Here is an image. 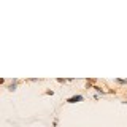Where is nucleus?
Returning a JSON list of instances; mask_svg holds the SVG:
<instances>
[{
    "label": "nucleus",
    "instance_id": "obj_1",
    "mask_svg": "<svg viewBox=\"0 0 127 127\" xmlns=\"http://www.w3.org/2000/svg\"><path fill=\"white\" fill-rule=\"evenodd\" d=\"M79 102H84V95H81V94H75V95H71V97H68L65 100V103H79Z\"/></svg>",
    "mask_w": 127,
    "mask_h": 127
},
{
    "label": "nucleus",
    "instance_id": "obj_2",
    "mask_svg": "<svg viewBox=\"0 0 127 127\" xmlns=\"http://www.w3.org/2000/svg\"><path fill=\"white\" fill-rule=\"evenodd\" d=\"M19 83H21V79H18V78H14V79H13V81H11V83H10V84H8V87H6V89H8V91H10V92H14V91H16V87H18V84H19Z\"/></svg>",
    "mask_w": 127,
    "mask_h": 127
},
{
    "label": "nucleus",
    "instance_id": "obj_3",
    "mask_svg": "<svg viewBox=\"0 0 127 127\" xmlns=\"http://www.w3.org/2000/svg\"><path fill=\"white\" fill-rule=\"evenodd\" d=\"M95 83H97V79H95V78L86 79V89H92V87L95 86Z\"/></svg>",
    "mask_w": 127,
    "mask_h": 127
},
{
    "label": "nucleus",
    "instance_id": "obj_4",
    "mask_svg": "<svg viewBox=\"0 0 127 127\" xmlns=\"http://www.w3.org/2000/svg\"><path fill=\"white\" fill-rule=\"evenodd\" d=\"M92 89L95 91V92H97V95H105V94H106V91L103 89V87H100L98 84H95V86L92 87Z\"/></svg>",
    "mask_w": 127,
    "mask_h": 127
},
{
    "label": "nucleus",
    "instance_id": "obj_5",
    "mask_svg": "<svg viewBox=\"0 0 127 127\" xmlns=\"http://www.w3.org/2000/svg\"><path fill=\"white\" fill-rule=\"evenodd\" d=\"M114 83L119 86H126L127 84V79H122V78H114Z\"/></svg>",
    "mask_w": 127,
    "mask_h": 127
},
{
    "label": "nucleus",
    "instance_id": "obj_6",
    "mask_svg": "<svg viewBox=\"0 0 127 127\" xmlns=\"http://www.w3.org/2000/svg\"><path fill=\"white\" fill-rule=\"evenodd\" d=\"M45 95H54V91L53 89H48V91H45Z\"/></svg>",
    "mask_w": 127,
    "mask_h": 127
},
{
    "label": "nucleus",
    "instance_id": "obj_7",
    "mask_svg": "<svg viewBox=\"0 0 127 127\" xmlns=\"http://www.w3.org/2000/svg\"><path fill=\"white\" fill-rule=\"evenodd\" d=\"M5 81H6L5 78H0V86H2V84H5Z\"/></svg>",
    "mask_w": 127,
    "mask_h": 127
}]
</instances>
